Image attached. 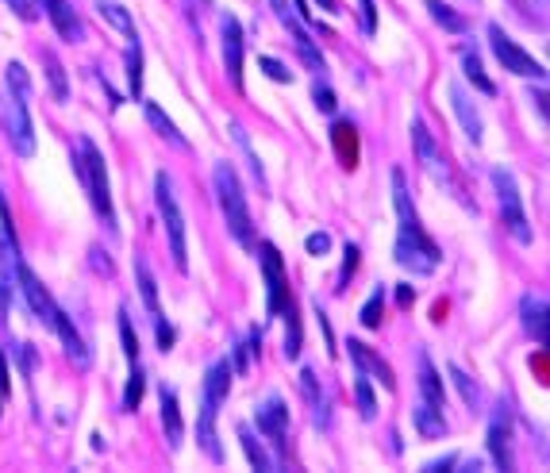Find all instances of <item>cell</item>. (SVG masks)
<instances>
[{
	"instance_id": "cell-44",
	"label": "cell",
	"mask_w": 550,
	"mask_h": 473,
	"mask_svg": "<svg viewBox=\"0 0 550 473\" xmlns=\"http://www.w3.org/2000/svg\"><path fill=\"white\" fill-rule=\"evenodd\" d=\"M12 354H16V362H20V374L24 377L35 374V347H31V343H12Z\"/></svg>"
},
{
	"instance_id": "cell-16",
	"label": "cell",
	"mask_w": 550,
	"mask_h": 473,
	"mask_svg": "<svg viewBox=\"0 0 550 473\" xmlns=\"http://www.w3.org/2000/svg\"><path fill=\"white\" fill-rule=\"evenodd\" d=\"M347 350H350V362H354V370H358V374L370 377V381H381L389 393L397 389V377H393V370H389V362H385L381 354H374V350L366 347L362 339H350Z\"/></svg>"
},
{
	"instance_id": "cell-22",
	"label": "cell",
	"mask_w": 550,
	"mask_h": 473,
	"mask_svg": "<svg viewBox=\"0 0 550 473\" xmlns=\"http://www.w3.org/2000/svg\"><path fill=\"white\" fill-rule=\"evenodd\" d=\"M520 324H524V331L539 347H547V297L527 293V297L520 300Z\"/></svg>"
},
{
	"instance_id": "cell-17",
	"label": "cell",
	"mask_w": 550,
	"mask_h": 473,
	"mask_svg": "<svg viewBox=\"0 0 550 473\" xmlns=\"http://www.w3.org/2000/svg\"><path fill=\"white\" fill-rule=\"evenodd\" d=\"M35 4L43 8V16L54 24L58 39H66V43H81V39H85V24H81V16H77L66 0H35Z\"/></svg>"
},
{
	"instance_id": "cell-38",
	"label": "cell",
	"mask_w": 550,
	"mask_h": 473,
	"mask_svg": "<svg viewBox=\"0 0 550 473\" xmlns=\"http://www.w3.org/2000/svg\"><path fill=\"white\" fill-rule=\"evenodd\" d=\"M354 404H358V416H362V420H374L377 416V397L374 389H370V377L358 374V381H354Z\"/></svg>"
},
{
	"instance_id": "cell-21",
	"label": "cell",
	"mask_w": 550,
	"mask_h": 473,
	"mask_svg": "<svg viewBox=\"0 0 550 473\" xmlns=\"http://www.w3.org/2000/svg\"><path fill=\"white\" fill-rule=\"evenodd\" d=\"M58 339H62V347H66V354L74 358L77 370H89V362H93V354H89V347H85V339H81V331L74 327V320L58 308V316H54V327H50Z\"/></svg>"
},
{
	"instance_id": "cell-27",
	"label": "cell",
	"mask_w": 550,
	"mask_h": 473,
	"mask_svg": "<svg viewBox=\"0 0 550 473\" xmlns=\"http://www.w3.org/2000/svg\"><path fill=\"white\" fill-rule=\"evenodd\" d=\"M135 281H139V297L147 304L150 320H158L162 316V304H158V281H154V270H150V262L143 254H135Z\"/></svg>"
},
{
	"instance_id": "cell-29",
	"label": "cell",
	"mask_w": 550,
	"mask_h": 473,
	"mask_svg": "<svg viewBox=\"0 0 550 473\" xmlns=\"http://www.w3.org/2000/svg\"><path fill=\"white\" fill-rule=\"evenodd\" d=\"M39 58H43V70H47V81H50V93L58 104H66L70 100V85H66V66H62V58L54 54V50H39Z\"/></svg>"
},
{
	"instance_id": "cell-6",
	"label": "cell",
	"mask_w": 550,
	"mask_h": 473,
	"mask_svg": "<svg viewBox=\"0 0 550 473\" xmlns=\"http://www.w3.org/2000/svg\"><path fill=\"white\" fill-rule=\"evenodd\" d=\"M489 177H493V189H497L500 220H504V227H508V235H512L520 247H531L535 231H531V224H527V212H524V200H520L516 174H512V170H504V166H497Z\"/></svg>"
},
{
	"instance_id": "cell-51",
	"label": "cell",
	"mask_w": 550,
	"mask_h": 473,
	"mask_svg": "<svg viewBox=\"0 0 550 473\" xmlns=\"http://www.w3.org/2000/svg\"><path fill=\"white\" fill-rule=\"evenodd\" d=\"M4 320H8V293L0 289V324H4Z\"/></svg>"
},
{
	"instance_id": "cell-50",
	"label": "cell",
	"mask_w": 550,
	"mask_h": 473,
	"mask_svg": "<svg viewBox=\"0 0 550 473\" xmlns=\"http://www.w3.org/2000/svg\"><path fill=\"white\" fill-rule=\"evenodd\" d=\"M412 300H416V289H412V285H400V289H397V304H400V308H408Z\"/></svg>"
},
{
	"instance_id": "cell-49",
	"label": "cell",
	"mask_w": 550,
	"mask_h": 473,
	"mask_svg": "<svg viewBox=\"0 0 550 473\" xmlns=\"http://www.w3.org/2000/svg\"><path fill=\"white\" fill-rule=\"evenodd\" d=\"M531 100H535V112H539V120L547 124V89H543V81H539V89H531Z\"/></svg>"
},
{
	"instance_id": "cell-10",
	"label": "cell",
	"mask_w": 550,
	"mask_h": 473,
	"mask_svg": "<svg viewBox=\"0 0 550 473\" xmlns=\"http://www.w3.org/2000/svg\"><path fill=\"white\" fill-rule=\"evenodd\" d=\"M258 262H262V277H266V316L274 320L281 316V308L289 304V285H285V262H281V250L274 243H258L254 247Z\"/></svg>"
},
{
	"instance_id": "cell-3",
	"label": "cell",
	"mask_w": 550,
	"mask_h": 473,
	"mask_svg": "<svg viewBox=\"0 0 550 473\" xmlns=\"http://www.w3.org/2000/svg\"><path fill=\"white\" fill-rule=\"evenodd\" d=\"M74 170H77L81 189L89 193V204H93V212L100 216V224L116 235V204H112V193H108V170H104V154H100V147L93 143V139H89V135H81V139H77Z\"/></svg>"
},
{
	"instance_id": "cell-18",
	"label": "cell",
	"mask_w": 550,
	"mask_h": 473,
	"mask_svg": "<svg viewBox=\"0 0 550 473\" xmlns=\"http://www.w3.org/2000/svg\"><path fill=\"white\" fill-rule=\"evenodd\" d=\"M447 93H450V108H454L458 124H462V131H466V139H470V143L477 147V143L485 139V127H481V112L474 108V97H470V93H466L458 81L450 85Z\"/></svg>"
},
{
	"instance_id": "cell-19",
	"label": "cell",
	"mask_w": 550,
	"mask_h": 473,
	"mask_svg": "<svg viewBox=\"0 0 550 473\" xmlns=\"http://www.w3.org/2000/svg\"><path fill=\"white\" fill-rule=\"evenodd\" d=\"M158 404H162V435H166V447L181 450L185 439V420H181V404H177V389L174 385H162L158 389Z\"/></svg>"
},
{
	"instance_id": "cell-20",
	"label": "cell",
	"mask_w": 550,
	"mask_h": 473,
	"mask_svg": "<svg viewBox=\"0 0 550 473\" xmlns=\"http://www.w3.org/2000/svg\"><path fill=\"white\" fill-rule=\"evenodd\" d=\"M20 266H24V258H20V247H16V231H12V227H0V289L8 293V300L16 293Z\"/></svg>"
},
{
	"instance_id": "cell-24",
	"label": "cell",
	"mask_w": 550,
	"mask_h": 473,
	"mask_svg": "<svg viewBox=\"0 0 550 473\" xmlns=\"http://www.w3.org/2000/svg\"><path fill=\"white\" fill-rule=\"evenodd\" d=\"M412 424L420 431V439H443V435H447V416H443V408L424 397L416 400V408H412Z\"/></svg>"
},
{
	"instance_id": "cell-45",
	"label": "cell",
	"mask_w": 550,
	"mask_h": 473,
	"mask_svg": "<svg viewBox=\"0 0 550 473\" xmlns=\"http://www.w3.org/2000/svg\"><path fill=\"white\" fill-rule=\"evenodd\" d=\"M8 8H12L24 24H35V20H39V4H35V0H8Z\"/></svg>"
},
{
	"instance_id": "cell-42",
	"label": "cell",
	"mask_w": 550,
	"mask_h": 473,
	"mask_svg": "<svg viewBox=\"0 0 550 473\" xmlns=\"http://www.w3.org/2000/svg\"><path fill=\"white\" fill-rule=\"evenodd\" d=\"M354 270H358V247L347 243V247H343V270H339V285H335V293H347Z\"/></svg>"
},
{
	"instance_id": "cell-11",
	"label": "cell",
	"mask_w": 550,
	"mask_h": 473,
	"mask_svg": "<svg viewBox=\"0 0 550 473\" xmlns=\"http://www.w3.org/2000/svg\"><path fill=\"white\" fill-rule=\"evenodd\" d=\"M270 8H274L277 20L289 27V35H293V43H297L300 62H304L312 74H324V70H327L324 54H320V47L312 43V35H308V27L300 24V16L293 12V0H270Z\"/></svg>"
},
{
	"instance_id": "cell-7",
	"label": "cell",
	"mask_w": 550,
	"mask_h": 473,
	"mask_svg": "<svg viewBox=\"0 0 550 473\" xmlns=\"http://www.w3.org/2000/svg\"><path fill=\"white\" fill-rule=\"evenodd\" d=\"M154 200H158V216L166 224V239H170V254H174V266L185 274L189 270V243H185V216H181V204L174 197V185L170 177L158 174L154 177Z\"/></svg>"
},
{
	"instance_id": "cell-40",
	"label": "cell",
	"mask_w": 550,
	"mask_h": 473,
	"mask_svg": "<svg viewBox=\"0 0 550 473\" xmlns=\"http://www.w3.org/2000/svg\"><path fill=\"white\" fill-rule=\"evenodd\" d=\"M120 343H124L127 362H139V335L131 331V316H127V308H120Z\"/></svg>"
},
{
	"instance_id": "cell-43",
	"label": "cell",
	"mask_w": 550,
	"mask_h": 473,
	"mask_svg": "<svg viewBox=\"0 0 550 473\" xmlns=\"http://www.w3.org/2000/svg\"><path fill=\"white\" fill-rule=\"evenodd\" d=\"M150 324H154V335H158V350L170 354V350H174V339H177L174 324H170L166 316H158V320H150Z\"/></svg>"
},
{
	"instance_id": "cell-28",
	"label": "cell",
	"mask_w": 550,
	"mask_h": 473,
	"mask_svg": "<svg viewBox=\"0 0 550 473\" xmlns=\"http://www.w3.org/2000/svg\"><path fill=\"white\" fill-rule=\"evenodd\" d=\"M143 108H147V124L154 127V131H158L166 143H174L177 150H189V139L177 131V124L170 120V116H166V112H162V108H158V104H154V100H147Z\"/></svg>"
},
{
	"instance_id": "cell-2",
	"label": "cell",
	"mask_w": 550,
	"mask_h": 473,
	"mask_svg": "<svg viewBox=\"0 0 550 473\" xmlns=\"http://www.w3.org/2000/svg\"><path fill=\"white\" fill-rule=\"evenodd\" d=\"M231 362L220 358L208 366L204 377V393H200V416H197V443L200 450L212 458V462H224V447H220V431H216V416H220V404L231 393Z\"/></svg>"
},
{
	"instance_id": "cell-33",
	"label": "cell",
	"mask_w": 550,
	"mask_h": 473,
	"mask_svg": "<svg viewBox=\"0 0 550 473\" xmlns=\"http://www.w3.org/2000/svg\"><path fill=\"white\" fill-rule=\"evenodd\" d=\"M127 93H131V100L143 97V47H139V39L127 43Z\"/></svg>"
},
{
	"instance_id": "cell-26",
	"label": "cell",
	"mask_w": 550,
	"mask_h": 473,
	"mask_svg": "<svg viewBox=\"0 0 550 473\" xmlns=\"http://www.w3.org/2000/svg\"><path fill=\"white\" fill-rule=\"evenodd\" d=\"M420 397L431 400V404H439V408H447V389H443V377L435 370V362L427 358V350H420Z\"/></svg>"
},
{
	"instance_id": "cell-30",
	"label": "cell",
	"mask_w": 550,
	"mask_h": 473,
	"mask_svg": "<svg viewBox=\"0 0 550 473\" xmlns=\"http://www.w3.org/2000/svg\"><path fill=\"white\" fill-rule=\"evenodd\" d=\"M424 8H427V16L443 27V31H450V35H466V27H470L466 24V16L454 12L447 0H424Z\"/></svg>"
},
{
	"instance_id": "cell-52",
	"label": "cell",
	"mask_w": 550,
	"mask_h": 473,
	"mask_svg": "<svg viewBox=\"0 0 550 473\" xmlns=\"http://www.w3.org/2000/svg\"><path fill=\"white\" fill-rule=\"evenodd\" d=\"M320 8H327V12H339V4H335V0H320Z\"/></svg>"
},
{
	"instance_id": "cell-32",
	"label": "cell",
	"mask_w": 550,
	"mask_h": 473,
	"mask_svg": "<svg viewBox=\"0 0 550 473\" xmlns=\"http://www.w3.org/2000/svg\"><path fill=\"white\" fill-rule=\"evenodd\" d=\"M462 70H466V77L474 81L477 93H485V97H493V93H497V85H493V77L485 74V66H481V54H477L474 47H462Z\"/></svg>"
},
{
	"instance_id": "cell-1",
	"label": "cell",
	"mask_w": 550,
	"mask_h": 473,
	"mask_svg": "<svg viewBox=\"0 0 550 473\" xmlns=\"http://www.w3.org/2000/svg\"><path fill=\"white\" fill-rule=\"evenodd\" d=\"M31 77L20 62L4 66V131L20 158H35V124H31Z\"/></svg>"
},
{
	"instance_id": "cell-41",
	"label": "cell",
	"mask_w": 550,
	"mask_h": 473,
	"mask_svg": "<svg viewBox=\"0 0 550 473\" xmlns=\"http://www.w3.org/2000/svg\"><path fill=\"white\" fill-rule=\"evenodd\" d=\"M258 70L270 77V81H277V85H289V81H293V70H289L285 62H277V58H266V54L258 58Z\"/></svg>"
},
{
	"instance_id": "cell-15",
	"label": "cell",
	"mask_w": 550,
	"mask_h": 473,
	"mask_svg": "<svg viewBox=\"0 0 550 473\" xmlns=\"http://www.w3.org/2000/svg\"><path fill=\"white\" fill-rule=\"evenodd\" d=\"M16 293H24L27 308L35 312V320L43 327H54V316H58V304L50 297L47 289H43V281L31 274L27 266H20V277H16Z\"/></svg>"
},
{
	"instance_id": "cell-46",
	"label": "cell",
	"mask_w": 550,
	"mask_h": 473,
	"mask_svg": "<svg viewBox=\"0 0 550 473\" xmlns=\"http://www.w3.org/2000/svg\"><path fill=\"white\" fill-rule=\"evenodd\" d=\"M304 250L320 258V254H327V250H331V235H327V231H312V235L304 239Z\"/></svg>"
},
{
	"instance_id": "cell-13",
	"label": "cell",
	"mask_w": 550,
	"mask_h": 473,
	"mask_svg": "<svg viewBox=\"0 0 550 473\" xmlns=\"http://www.w3.org/2000/svg\"><path fill=\"white\" fill-rule=\"evenodd\" d=\"M254 424H258V435H266L274 443L277 454L289 450V439H285L289 435V404L281 397H266V404H258Z\"/></svg>"
},
{
	"instance_id": "cell-9",
	"label": "cell",
	"mask_w": 550,
	"mask_h": 473,
	"mask_svg": "<svg viewBox=\"0 0 550 473\" xmlns=\"http://www.w3.org/2000/svg\"><path fill=\"white\" fill-rule=\"evenodd\" d=\"M489 47H493L497 62L508 70V74L531 77V81H543V77H547V66H543L535 54H527L516 39H508V31H504L500 24H489Z\"/></svg>"
},
{
	"instance_id": "cell-12",
	"label": "cell",
	"mask_w": 550,
	"mask_h": 473,
	"mask_svg": "<svg viewBox=\"0 0 550 473\" xmlns=\"http://www.w3.org/2000/svg\"><path fill=\"white\" fill-rule=\"evenodd\" d=\"M220 39H224V74L227 81L243 93V54H247V39H243V24L224 12L220 16Z\"/></svg>"
},
{
	"instance_id": "cell-8",
	"label": "cell",
	"mask_w": 550,
	"mask_h": 473,
	"mask_svg": "<svg viewBox=\"0 0 550 473\" xmlns=\"http://www.w3.org/2000/svg\"><path fill=\"white\" fill-rule=\"evenodd\" d=\"M412 143H416V158H420V166H424V174L431 177V181H439V185H447L450 197H458L466 208H470V200L462 197V189H458V181L450 177V166L447 158H443V150H439V143H435V135L427 131V124L416 116L412 120Z\"/></svg>"
},
{
	"instance_id": "cell-47",
	"label": "cell",
	"mask_w": 550,
	"mask_h": 473,
	"mask_svg": "<svg viewBox=\"0 0 550 473\" xmlns=\"http://www.w3.org/2000/svg\"><path fill=\"white\" fill-rule=\"evenodd\" d=\"M358 16H362V31H366V35H374V31H377V8H374V0H358Z\"/></svg>"
},
{
	"instance_id": "cell-14",
	"label": "cell",
	"mask_w": 550,
	"mask_h": 473,
	"mask_svg": "<svg viewBox=\"0 0 550 473\" xmlns=\"http://www.w3.org/2000/svg\"><path fill=\"white\" fill-rule=\"evenodd\" d=\"M489 458L497 470H512V416H508V404H497L493 416H489Z\"/></svg>"
},
{
	"instance_id": "cell-53",
	"label": "cell",
	"mask_w": 550,
	"mask_h": 473,
	"mask_svg": "<svg viewBox=\"0 0 550 473\" xmlns=\"http://www.w3.org/2000/svg\"><path fill=\"white\" fill-rule=\"evenodd\" d=\"M474 4H477V0H474Z\"/></svg>"
},
{
	"instance_id": "cell-5",
	"label": "cell",
	"mask_w": 550,
	"mask_h": 473,
	"mask_svg": "<svg viewBox=\"0 0 550 473\" xmlns=\"http://www.w3.org/2000/svg\"><path fill=\"white\" fill-rule=\"evenodd\" d=\"M393 258H397L400 270H408V274H416V277H427V274H435V270H439L443 250L427 239L424 227H420V220L412 216V220H400L397 243H393Z\"/></svg>"
},
{
	"instance_id": "cell-23",
	"label": "cell",
	"mask_w": 550,
	"mask_h": 473,
	"mask_svg": "<svg viewBox=\"0 0 550 473\" xmlns=\"http://www.w3.org/2000/svg\"><path fill=\"white\" fill-rule=\"evenodd\" d=\"M300 393H304L308 408H312V424H316V427H327V424H331L327 393H324V385H320V377H316V370H300Z\"/></svg>"
},
{
	"instance_id": "cell-48",
	"label": "cell",
	"mask_w": 550,
	"mask_h": 473,
	"mask_svg": "<svg viewBox=\"0 0 550 473\" xmlns=\"http://www.w3.org/2000/svg\"><path fill=\"white\" fill-rule=\"evenodd\" d=\"M450 466H458V454H443V458H431V462H424V473H439V470H450Z\"/></svg>"
},
{
	"instance_id": "cell-37",
	"label": "cell",
	"mask_w": 550,
	"mask_h": 473,
	"mask_svg": "<svg viewBox=\"0 0 550 473\" xmlns=\"http://www.w3.org/2000/svg\"><path fill=\"white\" fill-rule=\"evenodd\" d=\"M381 316H385V289H374L370 300L362 304V312H358V324L366 327V331H377V327H381Z\"/></svg>"
},
{
	"instance_id": "cell-36",
	"label": "cell",
	"mask_w": 550,
	"mask_h": 473,
	"mask_svg": "<svg viewBox=\"0 0 550 473\" xmlns=\"http://www.w3.org/2000/svg\"><path fill=\"white\" fill-rule=\"evenodd\" d=\"M281 316H285V358H289V362H297L300 358V320H297L293 300L281 308Z\"/></svg>"
},
{
	"instance_id": "cell-31",
	"label": "cell",
	"mask_w": 550,
	"mask_h": 473,
	"mask_svg": "<svg viewBox=\"0 0 550 473\" xmlns=\"http://www.w3.org/2000/svg\"><path fill=\"white\" fill-rule=\"evenodd\" d=\"M97 12L108 20V24L116 27L120 35H127V43L131 39H139V31H135V20H131V12H127L120 0H97Z\"/></svg>"
},
{
	"instance_id": "cell-35",
	"label": "cell",
	"mask_w": 550,
	"mask_h": 473,
	"mask_svg": "<svg viewBox=\"0 0 550 473\" xmlns=\"http://www.w3.org/2000/svg\"><path fill=\"white\" fill-rule=\"evenodd\" d=\"M143 393H147V374H143L139 362H131V377L124 385V412H135L143 404Z\"/></svg>"
},
{
	"instance_id": "cell-39",
	"label": "cell",
	"mask_w": 550,
	"mask_h": 473,
	"mask_svg": "<svg viewBox=\"0 0 550 473\" xmlns=\"http://www.w3.org/2000/svg\"><path fill=\"white\" fill-rule=\"evenodd\" d=\"M312 104L324 112V116H335V108H339V100H335V89L327 85L324 77H316V85H312Z\"/></svg>"
},
{
	"instance_id": "cell-25",
	"label": "cell",
	"mask_w": 550,
	"mask_h": 473,
	"mask_svg": "<svg viewBox=\"0 0 550 473\" xmlns=\"http://www.w3.org/2000/svg\"><path fill=\"white\" fill-rule=\"evenodd\" d=\"M235 435H239V447H243V454H247L250 470H262V473H274L277 470V462L270 458V450L258 443V435H254L247 424L235 427Z\"/></svg>"
},
{
	"instance_id": "cell-4",
	"label": "cell",
	"mask_w": 550,
	"mask_h": 473,
	"mask_svg": "<svg viewBox=\"0 0 550 473\" xmlns=\"http://www.w3.org/2000/svg\"><path fill=\"white\" fill-rule=\"evenodd\" d=\"M212 185H216V197H220V212H224V224L231 231V239L243 250L254 254L258 239H254V224H250V208H247V193L239 185V174L231 162H216L212 170Z\"/></svg>"
},
{
	"instance_id": "cell-34",
	"label": "cell",
	"mask_w": 550,
	"mask_h": 473,
	"mask_svg": "<svg viewBox=\"0 0 550 473\" xmlns=\"http://www.w3.org/2000/svg\"><path fill=\"white\" fill-rule=\"evenodd\" d=\"M447 374L454 381V389H458V397L466 400V408H481V385H477L474 377L466 374L462 366H454V362L447 366Z\"/></svg>"
}]
</instances>
